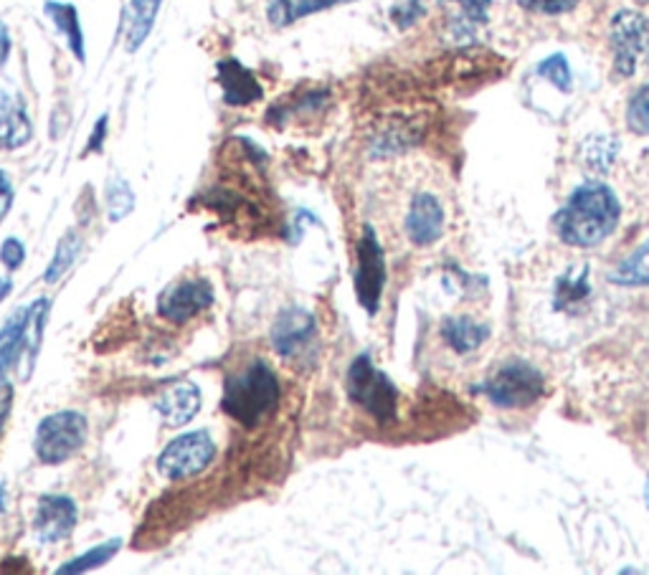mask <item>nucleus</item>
Returning <instances> with one entry per match:
<instances>
[{"instance_id":"obj_36","label":"nucleus","mask_w":649,"mask_h":575,"mask_svg":"<svg viewBox=\"0 0 649 575\" xmlns=\"http://www.w3.org/2000/svg\"><path fill=\"white\" fill-rule=\"evenodd\" d=\"M8 510V497H6V485L3 479H0V512Z\"/></svg>"},{"instance_id":"obj_19","label":"nucleus","mask_w":649,"mask_h":575,"mask_svg":"<svg viewBox=\"0 0 649 575\" xmlns=\"http://www.w3.org/2000/svg\"><path fill=\"white\" fill-rule=\"evenodd\" d=\"M161 5L163 0H130L128 13H124V46H128L130 54L140 52V46L153 33Z\"/></svg>"},{"instance_id":"obj_9","label":"nucleus","mask_w":649,"mask_h":575,"mask_svg":"<svg viewBox=\"0 0 649 575\" xmlns=\"http://www.w3.org/2000/svg\"><path fill=\"white\" fill-rule=\"evenodd\" d=\"M315 340H318V320L305 307H287L272 324V350L287 363L310 353Z\"/></svg>"},{"instance_id":"obj_31","label":"nucleus","mask_w":649,"mask_h":575,"mask_svg":"<svg viewBox=\"0 0 649 575\" xmlns=\"http://www.w3.org/2000/svg\"><path fill=\"white\" fill-rule=\"evenodd\" d=\"M13 201H15L13 180H11V175L0 168V223L8 219V213H11V208H13Z\"/></svg>"},{"instance_id":"obj_23","label":"nucleus","mask_w":649,"mask_h":575,"mask_svg":"<svg viewBox=\"0 0 649 575\" xmlns=\"http://www.w3.org/2000/svg\"><path fill=\"white\" fill-rule=\"evenodd\" d=\"M105 206H107V221L120 223L135 211V190L124 178H110L105 186Z\"/></svg>"},{"instance_id":"obj_25","label":"nucleus","mask_w":649,"mask_h":575,"mask_svg":"<svg viewBox=\"0 0 649 575\" xmlns=\"http://www.w3.org/2000/svg\"><path fill=\"white\" fill-rule=\"evenodd\" d=\"M122 550V540L120 538H114V540H105L102 545H97V548H91V550H87V553H81V555H77V557H72L69 563H64L59 571V575H77V573H87V571H95V568H99V565H105V563H110L114 555H118Z\"/></svg>"},{"instance_id":"obj_26","label":"nucleus","mask_w":649,"mask_h":575,"mask_svg":"<svg viewBox=\"0 0 649 575\" xmlns=\"http://www.w3.org/2000/svg\"><path fill=\"white\" fill-rule=\"evenodd\" d=\"M627 128L635 135H649V85L631 95L627 104Z\"/></svg>"},{"instance_id":"obj_10","label":"nucleus","mask_w":649,"mask_h":575,"mask_svg":"<svg viewBox=\"0 0 649 575\" xmlns=\"http://www.w3.org/2000/svg\"><path fill=\"white\" fill-rule=\"evenodd\" d=\"M216 291L208 279H180L157 297V314L168 322H188L213 307Z\"/></svg>"},{"instance_id":"obj_16","label":"nucleus","mask_w":649,"mask_h":575,"mask_svg":"<svg viewBox=\"0 0 649 575\" xmlns=\"http://www.w3.org/2000/svg\"><path fill=\"white\" fill-rule=\"evenodd\" d=\"M44 13H46V19L54 23V29L59 31V36L66 41V48H69L72 56L77 58L79 64H85L87 62V41H85V29H81L77 5L62 3V0H46Z\"/></svg>"},{"instance_id":"obj_1","label":"nucleus","mask_w":649,"mask_h":575,"mask_svg":"<svg viewBox=\"0 0 649 575\" xmlns=\"http://www.w3.org/2000/svg\"><path fill=\"white\" fill-rule=\"evenodd\" d=\"M622 215V206L609 186L588 180L569 196L559 213H556V231L561 241L576 248L598 246L614 233Z\"/></svg>"},{"instance_id":"obj_30","label":"nucleus","mask_w":649,"mask_h":575,"mask_svg":"<svg viewBox=\"0 0 649 575\" xmlns=\"http://www.w3.org/2000/svg\"><path fill=\"white\" fill-rule=\"evenodd\" d=\"M579 3L581 0H520L522 8H528V11H536V13H543V15L569 13Z\"/></svg>"},{"instance_id":"obj_35","label":"nucleus","mask_w":649,"mask_h":575,"mask_svg":"<svg viewBox=\"0 0 649 575\" xmlns=\"http://www.w3.org/2000/svg\"><path fill=\"white\" fill-rule=\"evenodd\" d=\"M11 291H13V279L0 277V305L6 302V299H8V295H11Z\"/></svg>"},{"instance_id":"obj_2","label":"nucleus","mask_w":649,"mask_h":575,"mask_svg":"<svg viewBox=\"0 0 649 575\" xmlns=\"http://www.w3.org/2000/svg\"><path fill=\"white\" fill-rule=\"evenodd\" d=\"M279 406V378L274 368L262 357H256L231 375L223 386L221 408L231 421L241 423L244 429H254L272 419Z\"/></svg>"},{"instance_id":"obj_24","label":"nucleus","mask_w":649,"mask_h":575,"mask_svg":"<svg viewBox=\"0 0 649 575\" xmlns=\"http://www.w3.org/2000/svg\"><path fill=\"white\" fill-rule=\"evenodd\" d=\"M614 285L622 287H647L649 285V241L627 256L612 274Z\"/></svg>"},{"instance_id":"obj_15","label":"nucleus","mask_w":649,"mask_h":575,"mask_svg":"<svg viewBox=\"0 0 649 575\" xmlns=\"http://www.w3.org/2000/svg\"><path fill=\"white\" fill-rule=\"evenodd\" d=\"M204 406L201 388L196 383H176V386L165 390V394L155 401V411L163 416V421L168 427L178 429L186 427L188 421H194L198 411Z\"/></svg>"},{"instance_id":"obj_14","label":"nucleus","mask_w":649,"mask_h":575,"mask_svg":"<svg viewBox=\"0 0 649 575\" xmlns=\"http://www.w3.org/2000/svg\"><path fill=\"white\" fill-rule=\"evenodd\" d=\"M33 137V122L26 112V102L11 91H0V150L13 153L29 145Z\"/></svg>"},{"instance_id":"obj_34","label":"nucleus","mask_w":649,"mask_h":575,"mask_svg":"<svg viewBox=\"0 0 649 575\" xmlns=\"http://www.w3.org/2000/svg\"><path fill=\"white\" fill-rule=\"evenodd\" d=\"M11 406H13V390L3 386L0 388V436H3L8 416H11Z\"/></svg>"},{"instance_id":"obj_5","label":"nucleus","mask_w":649,"mask_h":575,"mask_svg":"<svg viewBox=\"0 0 649 575\" xmlns=\"http://www.w3.org/2000/svg\"><path fill=\"white\" fill-rule=\"evenodd\" d=\"M485 396L497 408L518 411L538 403L546 396V375L528 361H507L493 378L485 383Z\"/></svg>"},{"instance_id":"obj_18","label":"nucleus","mask_w":649,"mask_h":575,"mask_svg":"<svg viewBox=\"0 0 649 575\" xmlns=\"http://www.w3.org/2000/svg\"><path fill=\"white\" fill-rule=\"evenodd\" d=\"M29 307H19L0 328V388L8 386V375L21 363L23 332H26Z\"/></svg>"},{"instance_id":"obj_32","label":"nucleus","mask_w":649,"mask_h":575,"mask_svg":"<svg viewBox=\"0 0 649 575\" xmlns=\"http://www.w3.org/2000/svg\"><path fill=\"white\" fill-rule=\"evenodd\" d=\"M107 130H110V117L102 114V117H99V120H97L95 130H91L85 155H89V153H102V150H105V140H107Z\"/></svg>"},{"instance_id":"obj_33","label":"nucleus","mask_w":649,"mask_h":575,"mask_svg":"<svg viewBox=\"0 0 649 575\" xmlns=\"http://www.w3.org/2000/svg\"><path fill=\"white\" fill-rule=\"evenodd\" d=\"M13 52V41H11V31H8L6 21H0V69L8 64V58H11Z\"/></svg>"},{"instance_id":"obj_6","label":"nucleus","mask_w":649,"mask_h":575,"mask_svg":"<svg viewBox=\"0 0 649 575\" xmlns=\"http://www.w3.org/2000/svg\"><path fill=\"white\" fill-rule=\"evenodd\" d=\"M216 460V441L211 431L196 429L180 433L157 456V472L170 482H183L206 472Z\"/></svg>"},{"instance_id":"obj_13","label":"nucleus","mask_w":649,"mask_h":575,"mask_svg":"<svg viewBox=\"0 0 649 575\" xmlns=\"http://www.w3.org/2000/svg\"><path fill=\"white\" fill-rule=\"evenodd\" d=\"M216 79H219L223 102L229 107H249L254 102H262L264 89L260 79L254 77L252 69H246L244 64L237 58H223L216 64Z\"/></svg>"},{"instance_id":"obj_3","label":"nucleus","mask_w":649,"mask_h":575,"mask_svg":"<svg viewBox=\"0 0 649 575\" xmlns=\"http://www.w3.org/2000/svg\"><path fill=\"white\" fill-rule=\"evenodd\" d=\"M345 388H348V398H351L358 408H363L373 421L378 423L396 421L398 388L384 371L373 365L369 355L353 357L351 368H348Z\"/></svg>"},{"instance_id":"obj_8","label":"nucleus","mask_w":649,"mask_h":575,"mask_svg":"<svg viewBox=\"0 0 649 575\" xmlns=\"http://www.w3.org/2000/svg\"><path fill=\"white\" fill-rule=\"evenodd\" d=\"M609 44L614 52V71L619 77H635L639 66L649 62V19L635 11L614 15Z\"/></svg>"},{"instance_id":"obj_4","label":"nucleus","mask_w":649,"mask_h":575,"mask_svg":"<svg viewBox=\"0 0 649 575\" xmlns=\"http://www.w3.org/2000/svg\"><path fill=\"white\" fill-rule=\"evenodd\" d=\"M89 439V421L85 413L72 411H56L46 416L38 423L36 436H33V452H36L41 464L56 466L69 462L85 449Z\"/></svg>"},{"instance_id":"obj_28","label":"nucleus","mask_w":649,"mask_h":575,"mask_svg":"<svg viewBox=\"0 0 649 575\" xmlns=\"http://www.w3.org/2000/svg\"><path fill=\"white\" fill-rule=\"evenodd\" d=\"M424 13H427V0H394L391 8V19L398 29H409Z\"/></svg>"},{"instance_id":"obj_21","label":"nucleus","mask_w":649,"mask_h":575,"mask_svg":"<svg viewBox=\"0 0 649 575\" xmlns=\"http://www.w3.org/2000/svg\"><path fill=\"white\" fill-rule=\"evenodd\" d=\"M343 3H353V0H270L266 19H270L274 29H287L293 23L307 19V15L328 11V8Z\"/></svg>"},{"instance_id":"obj_29","label":"nucleus","mask_w":649,"mask_h":575,"mask_svg":"<svg viewBox=\"0 0 649 575\" xmlns=\"http://www.w3.org/2000/svg\"><path fill=\"white\" fill-rule=\"evenodd\" d=\"M23 262H26V246H23L21 239H6L3 244H0V264L6 266L8 272H15L21 269Z\"/></svg>"},{"instance_id":"obj_7","label":"nucleus","mask_w":649,"mask_h":575,"mask_svg":"<svg viewBox=\"0 0 649 575\" xmlns=\"http://www.w3.org/2000/svg\"><path fill=\"white\" fill-rule=\"evenodd\" d=\"M355 272H353V289L358 305L369 314H376L381 307L386 287V254L381 246L378 233L373 226H363L361 239L355 248Z\"/></svg>"},{"instance_id":"obj_17","label":"nucleus","mask_w":649,"mask_h":575,"mask_svg":"<svg viewBox=\"0 0 649 575\" xmlns=\"http://www.w3.org/2000/svg\"><path fill=\"white\" fill-rule=\"evenodd\" d=\"M48 314H52V302L48 297H38L36 302L29 307L26 317V332H23V353H21V380H29L33 373V365H36L41 340H44Z\"/></svg>"},{"instance_id":"obj_27","label":"nucleus","mask_w":649,"mask_h":575,"mask_svg":"<svg viewBox=\"0 0 649 575\" xmlns=\"http://www.w3.org/2000/svg\"><path fill=\"white\" fill-rule=\"evenodd\" d=\"M538 71L543 74V77L551 81L553 87H559L561 91H571V81H573L571 79V66L561 54L548 56L546 62L538 66Z\"/></svg>"},{"instance_id":"obj_12","label":"nucleus","mask_w":649,"mask_h":575,"mask_svg":"<svg viewBox=\"0 0 649 575\" xmlns=\"http://www.w3.org/2000/svg\"><path fill=\"white\" fill-rule=\"evenodd\" d=\"M447 215L437 196L416 193L406 211V236L414 246H431L444 236Z\"/></svg>"},{"instance_id":"obj_37","label":"nucleus","mask_w":649,"mask_h":575,"mask_svg":"<svg viewBox=\"0 0 649 575\" xmlns=\"http://www.w3.org/2000/svg\"><path fill=\"white\" fill-rule=\"evenodd\" d=\"M645 502H647V510H649V479H647V487H645Z\"/></svg>"},{"instance_id":"obj_20","label":"nucleus","mask_w":649,"mask_h":575,"mask_svg":"<svg viewBox=\"0 0 649 575\" xmlns=\"http://www.w3.org/2000/svg\"><path fill=\"white\" fill-rule=\"evenodd\" d=\"M442 338L457 355H470L485 345V340L490 338V328L470 320V317H447L442 322Z\"/></svg>"},{"instance_id":"obj_22","label":"nucleus","mask_w":649,"mask_h":575,"mask_svg":"<svg viewBox=\"0 0 649 575\" xmlns=\"http://www.w3.org/2000/svg\"><path fill=\"white\" fill-rule=\"evenodd\" d=\"M81 244H85V241H81L77 229H69L64 233V236L59 239V244H56L52 264H48L46 272H44L46 285H54V281H59L64 274L72 269L74 262H77V256L81 254Z\"/></svg>"},{"instance_id":"obj_11","label":"nucleus","mask_w":649,"mask_h":575,"mask_svg":"<svg viewBox=\"0 0 649 575\" xmlns=\"http://www.w3.org/2000/svg\"><path fill=\"white\" fill-rule=\"evenodd\" d=\"M79 507L66 495H44L33 512V535L41 545H56L77 528Z\"/></svg>"}]
</instances>
